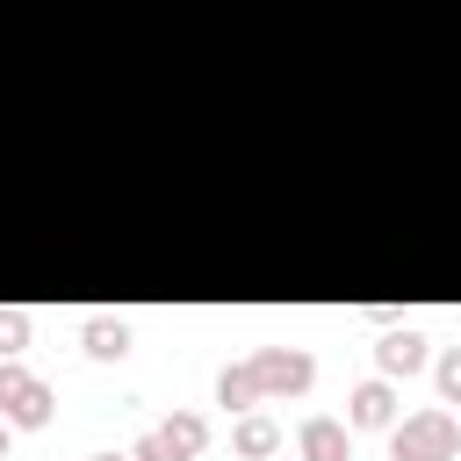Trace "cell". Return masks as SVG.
Instances as JSON below:
<instances>
[{
	"label": "cell",
	"instance_id": "cell-1",
	"mask_svg": "<svg viewBox=\"0 0 461 461\" xmlns=\"http://www.w3.org/2000/svg\"><path fill=\"white\" fill-rule=\"evenodd\" d=\"M396 454L403 461H439V454H454V425L432 411V418H411L403 432H396Z\"/></svg>",
	"mask_w": 461,
	"mask_h": 461
},
{
	"label": "cell",
	"instance_id": "cell-2",
	"mask_svg": "<svg viewBox=\"0 0 461 461\" xmlns=\"http://www.w3.org/2000/svg\"><path fill=\"white\" fill-rule=\"evenodd\" d=\"M0 411H14L22 425H43L50 396H43V382H36V375H22V367H0Z\"/></svg>",
	"mask_w": 461,
	"mask_h": 461
},
{
	"label": "cell",
	"instance_id": "cell-3",
	"mask_svg": "<svg viewBox=\"0 0 461 461\" xmlns=\"http://www.w3.org/2000/svg\"><path fill=\"white\" fill-rule=\"evenodd\" d=\"M252 382H259V389H303V382H310V360H303V353H267V360L252 367Z\"/></svg>",
	"mask_w": 461,
	"mask_h": 461
},
{
	"label": "cell",
	"instance_id": "cell-4",
	"mask_svg": "<svg viewBox=\"0 0 461 461\" xmlns=\"http://www.w3.org/2000/svg\"><path fill=\"white\" fill-rule=\"evenodd\" d=\"M303 454H310V461H346V432H339V425H324V418H317V425H310V432H303Z\"/></svg>",
	"mask_w": 461,
	"mask_h": 461
},
{
	"label": "cell",
	"instance_id": "cell-5",
	"mask_svg": "<svg viewBox=\"0 0 461 461\" xmlns=\"http://www.w3.org/2000/svg\"><path fill=\"white\" fill-rule=\"evenodd\" d=\"M122 346H130V331H122V324H108V317H94V324H86V353H101V360H115Z\"/></svg>",
	"mask_w": 461,
	"mask_h": 461
},
{
	"label": "cell",
	"instance_id": "cell-6",
	"mask_svg": "<svg viewBox=\"0 0 461 461\" xmlns=\"http://www.w3.org/2000/svg\"><path fill=\"white\" fill-rule=\"evenodd\" d=\"M418 346H425V339H418V331H396V339H389V346H382V367H403V375H411V367H418V360H425V353H418Z\"/></svg>",
	"mask_w": 461,
	"mask_h": 461
},
{
	"label": "cell",
	"instance_id": "cell-7",
	"mask_svg": "<svg viewBox=\"0 0 461 461\" xmlns=\"http://www.w3.org/2000/svg\"><path fill=\"white\" fill-rule=\"evenodd\" d=\"M389 418V389H360L353 396V425H382Z\"/></svg>",
	"mask_w": 461,
	"mask_h": 461
},
{
	"label": "cell",
	"instance_id": "cell-8",
	"mask_svg": "<svg viewBox=\"0 0 461 461\" xmlns=\"http://www.w3.org/2000/svg\"><path fill=\"white\" fill-rule=\"evenodd\" d=\"M238 447H245V454H267V447H274V425H267V418H252V425L238 432Z\"/></svg>",
	"mask_w": 461,
	"mask_h": 461
},
{
	"label": "cell",
	"instance_id": "cell-9",
	"mask_svg": "<svg viewBox=\"0 0 461 461\" xmlns=\"http://www.w3.org/2000/svg\"><path fill=\"white\" fill-rule=\"evenodd\" d=\"M22 331H29V324H22V310H0V353H7V346H22Z\"/></svg>",
	"mask_w": 461,
	"mask_h": 461
},
{
	"label": "cell",
	"instance_id": "cell-10",
	"mask_svg": "<svg viewBox=\"0 0 461 461\" xmlns=\"http://www.w3.org/2000/svg\"><path fill=\"white\" fill-rule=\"evenodd\" d=\"M439 389H447V396H461V353H447V360H439Z\"/></svg>",
	"mask_w": 461,
	"mask_h": 461
},
{
	"label": "cell",
	"instance_id": "cell-11",
	"mask_svg": "<svg viewBox=\"0 0 461 461\" xmlns=\"http://www.w3.org/2000/svg\"><path fill=\"white\" fill-rule=\"evenodd\" d=\"M0 454H7V425H0Z\"/></svg>",
	"mask_w": 461,
	"mask_h": 461
}]
</instances>
